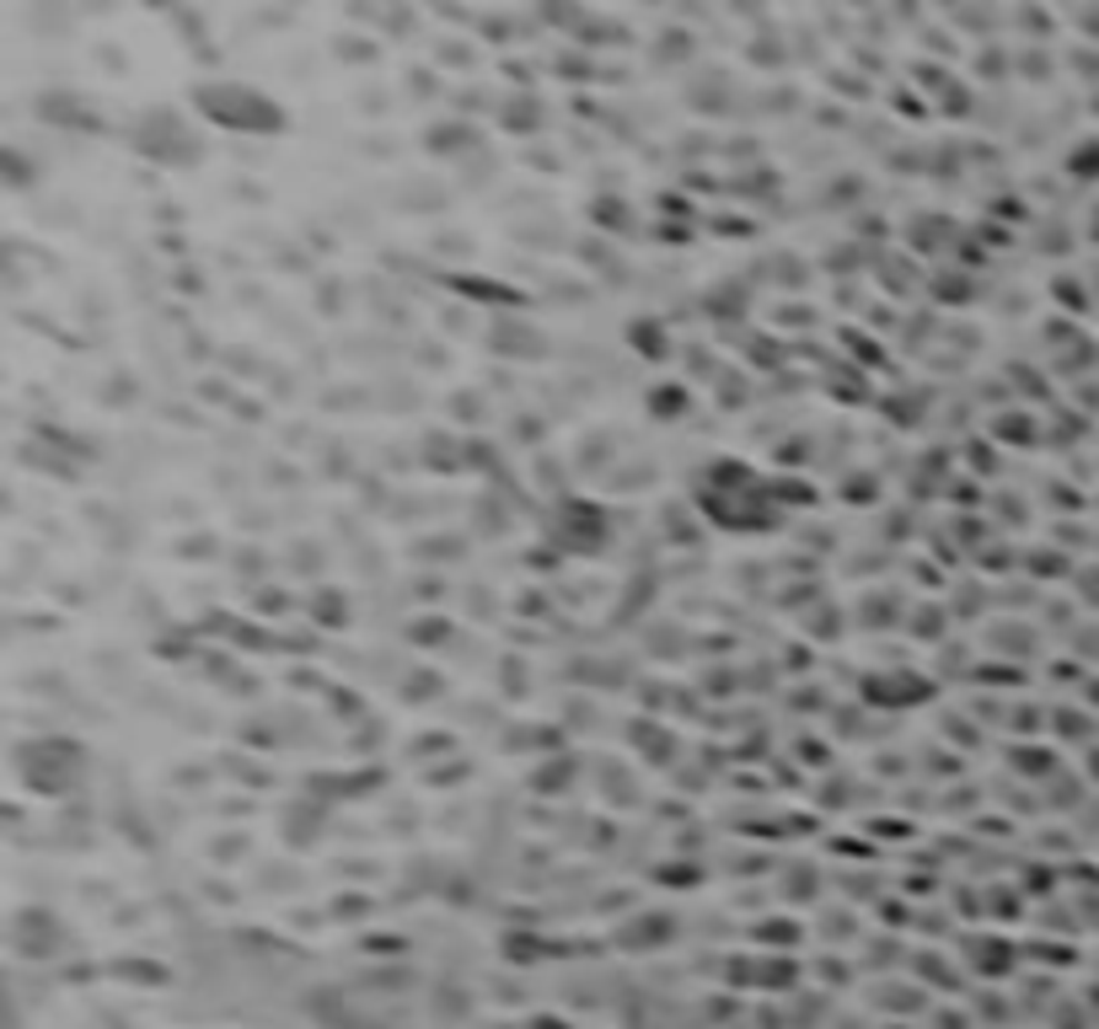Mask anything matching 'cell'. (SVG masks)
Instances as JSON below:
<instances>
[{
	"label": "cell",
	"mask_w": 1099,
	"mask_h": 1029,
	"mask_svg": "<svg viewBox=\"0 0 1099 1029\" xmlns=\"http://www.w3.org/2000/svg\"><path fill=\"white\" fill-rule=\"evenodd\" d=\"M81 746L76 740H64V735H43V740H32L17 751V772H22V783L32 793H49V799H60L70 788H81Z\"/></svg>",
	"instance_id": "obj_3"
},
{
	"label": "cell",
	"mask_w": 1099,
	"mask_h": 1029,
	"mask_svg": "<svg viewBox=\"0 0 1099 1029\" xmlns=\"http://www.w3.org/2000/svg\"><path fill=\"white\" fill-rule=\"evenodd\" d=\"M408 638H413L419 649H440V638H451V628H446L440 617H429V622H413V628H408Z\"/></svg>",
	"instance_id": "obj_24"
},
{
	"label": "cell",
	"mask_w": 1099,
	"mask_h": 1029,
	"mask_svg": "<svg viewBox=\"0 0 1099 1029\" xmlns=\"http://www.w3.org/2000/svg\"><path fill=\"white\" fill-rule=\"evenodd\" d=\"M590 210H596V226H607V231H628V226H633V220H628V199H617V193L596 199Z\"/></svg>",
	"instance_id": "obj_22"
},
{
	"label": "cell",
	"mask_w": 1099,
	"mask_h": 1029,
	"mask_svg": "<svg viewBox=\"0 0 1099 1029\" xmlns=\"http://www.w3.org/2000/svg\"><path fill=\"white\" fill-rule=\"evenodd\" d=\"M858 692H863L869 708H917V702H933L939 687L922 670H869L858 681Z\"/></svg>",
	"instance_id": "obj_5"
},
{
	"label": "cell",
	"mask_w": 1099,
	"mask_h": 1029,
	"mask_svg": "<svg viewBox=\"0 0 1099 1029\" xmlns=\"http://www.w3.org/2000/svg\"><path fill=\"white\" fill-rule=\"evenodd\" d=\"M575 767H580L575 757H548L537 767L531 788H537V793H569V788H575Z\"/></svg>",
	"instance_id": "obj_17"
},
{
	"label": "cell",
	"mask_w": 1099,
	"mask_h": 1029,
	"mask_svg": "<svg viewBox=\"0 0 1099 1029\" xmlns=\"http://www.w3.org/2000/svg\"><path fill=\"white\" fill-rule=\"evenodd\" d=\"M762 939L772 943V949H789V943H799V922H783V917L772 922V917H767V922H762Z\"/></svg>",
	"instance_id": "obj_25"
},
{
	"label": "cell",
	"mask_w": 1099,
	"mask_h": 1029,
	"mask_svg": "<svg viewBox=\"0 0 1099 1029\" xmlns=\"http://www.w3.org/2000/svg\"><path fill=\"white\" fill-rule=\"evenodd\" d=\"M38 113L54 123V129H87V134L97 129V108L92 102H81L76 91H54V97H43V102H38Z\"/></svg>",
	"instance_id": "obj_10"
},
{
	"label": "cell",
	"mask_w": 1099,
	"mask_h": 1029,
	"mask_svg": "<svg viewBox=\"0 0 1099 1029\" xmlns=\"http://www.w3.org/2000/svg\"><path fill=\"white\" fill-rule=\"evenodd\" d=\"M381 49L370 43V38H338V60H354V64H366V60H376Z\"/></svg>",
	"instance_id": "obj_26"
},
{
	"label": "cell",
	"mask_w": 1099,
	"mask_h": 1029,
	"mask_svg": "<svg viewBox=\"0 0 1099 1029\" xmlns=\"http://www.w3.org/2000/svg\"><path fill=\"white\" fill-rule=\"evenodd\" d=\"M129 146L156 167L188 172V167L204 161V123H193L178 108H146V113L129 119Z\"/></svg>",
	"instance_id": "obj_2"
},
{
	"label": "cell",
	"mask_w": 1099,
	"mask_h": 1029,
	"mask_svg": "<svg viewBox=\"0 0 1099 1029\" xmlns=\"http://www.w3.org/2000/svg\"><path fill=\"white\" fill-rule=\"evenodd\" d=\"M489 354L493 360H510V364L548 360V333L531 328L526 317H493L489 322Z\"/></svg>",
	"instance_id": "obj_7"
},
{
	"label": "cell",
	"mask_w": 1099,
	"mask_h": 1029,
	"mask_svg": "<svg viewBox=\"0 0 1099 1029\" xmlns=\"http://www.w3.org/2000/svg\"><path fill=\"white\" fill-rule=\"evenodd\" d=\"M11 949L22 955V960H54L64 949V928L54 911L43 907H22L11 917Z\"/></svg>",
	"instance_id": "obj_6"
},
{
	"label": "cell",
	"mask_w": 1099,
	"mask_h": 1029,
	"mask_svg": "<svg viewBox=\"0 0 1099 1029\" xmlns=\"http://www.w3.org/2000/svg\"><path fill=\"white\" fill-rule=\"evenodd\" d=\"M987 434H992L998 446H1036V440H1040V434H1036V419H1030V413H1019V408H1013V413H998Z\"/></svg>",
	"instance_id": "obj_16"
},
{
	"label": "cell",
	"mask_w": 1099,
	"mask_h": 1029,
	"mask_svg": "<svg viewBox=\"0 0 1099 1029\" xmlns=\"http://www.w3.org/2000/svg\"><path fill=\"white\" fill-rule=\"evenodd\" d=\"M692 32H681V28H666L660 38H655V60L660 64H681V60H692Z\"/></svg>",
	"instance_id": "obj_19"
},
{
	"label": "cell",
	"mask_w": 1099,
	"mask_h": 1029,
	"mask_svg": "<svg viewBox=\"0 0 1099 1029\" xmlns=\"http://www.w3.org/2000/svg\"><path fill=\"white\" fill-rule=\"evenodd\" d=\"M643 408H649V419L671 424V419H687V413H692V392H687L681 381H660V387H649Z\"/></svg>",
	"instance_id": "obj_13"
},
{
	"label": "cell",
	"mask_w": 1099,
	"mask_h": 1029,
	"mask_svg": "<svg viewBox=\"0 0 1099 1029\" xmlns=\"http://www.w3.org/2000/svg\"><path fill=\"white\" fill-rule=\"evenodd\" d=\"M810 890H821V879L816 875H805V869H789V875H783V896H789V901L810 896Z\"/></svg>",
	"instance_id": "obj_27"
},
{
	"label": "cell",
	"mask_w": 1099,
	"mask_h": 1029,
	"mask_svg": "<svg viewBox=\"0 0 1099 1029\" xmlns=\"http://www.w3.org/2000/svg\"><path fill=\"white\" fill-rule=\"evenodd\" d=\"M338 596H333V590H317V606H311V611H317V617H322V622H338V617H349V611H338Z\"/></svg>",
	"instance_id": "obj_28"
},
{
	"label": "cell",
	"mask_w": 1099,
	"mask_h": 1029,
	"mask_svg": "<svg viewBox=\"0 0 1099 1029\" xmlns=\"http://www.w3.org/2000/svg\"><path fill=\"white\" fill-rule=\"evenodd\" d=\"M193 113L210 123V129H226V134H284L290 113L279 108L269 91L247 87V81H199L193 87Z\"/></svg>",
	"instance_id": "obj_1"
},
{
	"label": "cell",
	"mask_w": 1099,
	"mask_h": 1029,
	"mask_svg": "<svg viewBox=\"0 0 1099 1029\" xmlns=\"http://www.w3.org/2000/svg\"><path fill=\"white\" fill-rule=\"evenodd\" d=\"M628 740H633V751L649 757L655 767H666V761L676 757V735L666 725H655V719H639V725L628 729Z\"/></svg>",
	"instance_id": "obj_14"
},
{
	"label": "cell",
	"mask_w": 1099,
	"mask_h": 1029,
	"mask_svg": "<svg viewBox=\"0 0 1099 1029\" xmlns=\"http://www.w3.org/2000/svg\"><path fill=\"white\" fill-rule=\"evenodd\" d=\"M853 617L863 622V628H890V622H907V606L896 601L890 590H869L863 606H853Z\"/></svg>",
	"instance_id": "obj_15"
},
{
	"label": "cell",
	"mask_w": 1099,
	"mask_h": 1029,
	"mask_svg": "<svg viewBox=\"0 0 1099 1029\" xmlns=\"http://www.w3.org/2000/svg\"><path fill=\"white\" fill-rule=\"evenodd\" d=\"M1068 178H1078V182H1095L1099 178V134L1078 140V146L1068 151Z\"/></svg>",
	"instance_id": "obj_18"
},
{
	"label": "cell",
	"mask_w": 1099,
	"mask_h": 1029,
	"mask_svg": "<svg viewBox=\"0 0 1099 1029\" xmlns=\"http://www.w3.org/2000/svg\"><path fill=\"white\" fill-rule=\"evenodd\" d=\"M552 542L563 547V552H596V547L607 542L611 537V520H607V510L596 504V499H558L552 504Z\"/></svg>",
	"instance_id": "obj_4"
},
{
	"label": "cell",
	"mask_w": 1099,
	"mask_h": 1029,
	"mask_svg": "<svg viewBox=\"0 0 1099 1029\" xmlns=\"http://www.w3.org/2000/svg\"><path fill=\"white\" fill-rule=\"evenodd\" d=\"M457 783H467V761L446 757V761H429L424 767V788H457Z\"/></svg>",
	"instance_id": "obj_21"
},
{
	"label": "cell",
	"mask_w": 1099,
	"mask_h": 1029,
	"mask_svg": "<svg viewBox=\"0 0 1099 1029\" xmlns=\"http://www.w3.org/2000/svg\"><path fill=\"white\" fill-rule=\"evenodd\" d=\"M933 290H939V296H945V290H949V296H955V306H966V301H971V296H977V284H971L966 273H955V269H949V273H939V279H933Z\"/></svg>",
	"instance_id": "obj_23"
},
{
	"label": "cell",
	"mask_w": 1099,
	"mask_h": 1029,
	"mask_svg": "<svg viewBox=\"0 0 1099 1029\" xmlns=\"http://www.w3.org/2000/svg\"><path fill=\"white\" fill-rule=\"evenodd\" d=\"M628 349L639 354V360H671V333H666V322L660 317H633L628 322Z\"/></svg>",
	"instance_id": "obj_12"
},
{
	"label": "cell",
	"mask_w": 1099,
	"mask_h": 1029,
	"mask_svg": "<svg viewBox=\"0 0 1099 1029\" xmlns=\"http://www.w3.org/2000/svg\"><path fill=\"white\" fill-rule=\"evenodd\" d=\"M542 119H548L542 97H537V91H526V87H520L516 97H504V102H499V123H504L510 134H537Z\"/></svg>",
	"instance_id": "obj_11"
},
{
	"label": "cell",
	"mask_w": 1099,
	"mask_h": 1029,
	"mask_svg": "<svg viewBox=\"0 0 1099 1029\" xmlns=\"http://www.w3.org/2000/svg\"><path fill=\"white\" fill-rule=\"evenodd\" d=\"M671 939H676V922L666 911H633V917L617 928V943L633 949V955H639V949H666Z\"/></svg>",
	"instance_id": "obj_8"
},
{
	"label": "cell",
	"mask_w": 1099,
	"mask_h": 1029,
	"mask_svg": "<svg viewBox=\"0 0 1099 1029\" xmlns=\"http://www.w3.org/2000/svg\"><path fill=\"white\" fill-rule=\"evenodd\" d=\"M424 151L429 156H467L478 151V123L467 119H440L424 129Z\"/></svg>",
	"instance_id": "obj_9"
},
{
	"label": "cell",
	"mask_w": 1099,
	"mask_h": 1029,
	"mask_svg": "<svg viewBox=\"0 0 1099 1029\" xmlns=\"http://www.w3.org/2000/svg\"><path fill=\"white\" fill-rule=\"evenodd\" d=\"M440 687H446V676H434V670H408L402 676V702H434L440 697Z\"/></svg>",
	"instance_id": "obj_20"
}]
</instances>
